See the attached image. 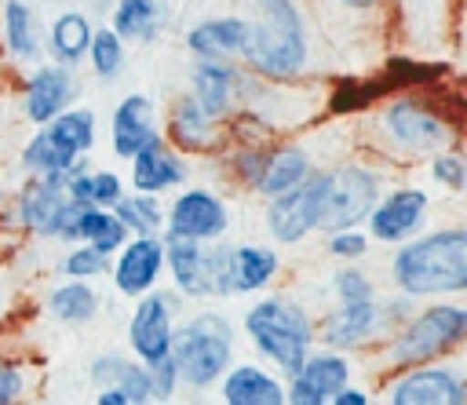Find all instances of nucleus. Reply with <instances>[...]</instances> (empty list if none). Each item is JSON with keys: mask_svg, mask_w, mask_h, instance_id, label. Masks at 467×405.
Instances as JSON below:
<instances>
[{"mask_svg": "<svg viewBox=\"0 0 467 405\" xmlns=\"http://www.w3.org/2000/svg\"><path fill=\"white\" fill-rule=\"evenodd\" d=\"M22 390H26V376H22V369H18L11 358L0 354V405L15 401Z\"/></svg>", "mask_w": 467, "mask_h": 405, "instance_id": "obj_42", "label": "nucleus"}, {"mask_svg": "<svg viewBox=\"0 0 467 405\" xmlns=\"http://www.w3.org/2000/svg\"><path fill=\"white\" fill-rule=\"evenodd\" d=\"M226 230V204L212 190H182L168 208V234L215 241Z\"/></svg>", "mask_w": 467, "mask_h": 405, "instance_id": "obj_15", "label": "nucleus"}, {"mask_svg": "<svg viewBox=\"0 0 467 405\" xmlns=\"http://www.w3.org/2000/svg\"><path fill=\"white\" fill-rule=\"evenodd\" d=\"M55 4H58V0H55Z\"/></svg>", "mask_w": 467, "mask_h": 405, "instance_id": "obj_46", "label": "nucleus"}, {"mask_svg": "<svg viewBox=\"0 0 467 405\" xmlns=\"http://www.w3.org/2000/svg\"><path fill=\"white\" fill-rule=\"evenodd\" d=\"M350 383V365L347 358L332 354V350H321V354H310L303 361V369L292 376V387H288V401L292 405H325L336 398V390H343Z\"/></svg>", "mask_w": 467, "mask_h": 405, "instance_id": "obj_13", "label": "nucleus"}, {"mask_svg": "<svg viewBox=\"0 0 467 405\" xmlns=\"http://www.w3.org/2000/svg\"><path fill=\"white\" fill-rule=\"evenodd\" d=\"M365 248H368V241L354 226L350 230H332V237H328V252L339 255V259H358V255H365Z\"/></svg>", "mask_w": 467, "mask_h": 405, "instance_id": "obj_41", "label": "nucleus"}, {"mask_svg": "<svg viewBox=\"0 0 467 405\" xmlns=\"http://www.w3.org/2000/svg\"><path fill=\"white\" fill-rule=\"evenodd\" d=\"M102 270H109V252H102L88 241L80 248L66 252V259H62V274H69V277H99Z\"/></svg>", "mask_w": 467, "mask_h": 405, "instance_id": "obj_38", "label": "nucleus"}, {"mask_svg": "<svg viewBox=\"0 0 467 405\" xmlns=\"http://www.w3.org/2000/svg\"><path fill=\"white\" fill-rule=\"evenodd\" d=\"M244 332L255 343V350L263 358H270L277 369H285L288 376H296L303 369V361L310 358L314 321L306 317V310L299 303H292L285 296H270V299H259L255 306H248Z\"/></svg>", "mask_w": 467, "mask_h": 405, "instance_id": "obj_3", "label": "nucleus"}, {"mask_svg": "<svg viewBox=\"0 0 467 405\" xmlns=\"http://www.w3.org/2000/svg\"><path fill=\"white\" fill-rule=\"evenodd\" d=\"M157 193H142V190H135L131 197L124 193L113 208H117V215L128 223V230L131 234H157L168 219H164V212H161V204L153 201Z\"/></svg>", "mask_w": 467, "mask_h": 405, "instance_id": "obj_36", "label": "nucleus"}, {"mask_svg": "<svg viewBox=\"0 0 467 405\" xmlns=\"http://www.w3.org/2000/svg\"><path fill=\"white\" fill-rule=\"evenodd\" d=\"M306 175H310L306 150L303 146H277V150H270V157L255 179V190L263 197H277V193H288L292 186H299Z\"/></svg>", "mask_w": 467, "mask_h": 405, "instance_id": "obj_26", "label": "nucleus"}, {"mask_svg": "<svg viewBox=\"0 0 467 405\" xmlns=\"http://www.w3.org/2000/svg\"><path fill=\"white\" fill-rule=\"evenodd\" d=\"M223 398L230 405H281L288 401V390L255 365H237L223 376Z\"/></svg>", "mask_w": 467, "mask_h": 405, "instance_id": "obj_25", "label": "nucleus"}, {"mask_svg": "<svg viewBox=\"0 0 467 405\" xmlns=\"http://www.w3.org/2000/svg\"><path fill=\"white\" fill-rule=\"evenodd\" d=\"M22 164L33 171V175H69V171H77L80 168V153H73L66 142H58L44 124H40V131L29 139V146H26V153H22Z\"/></svg>", "mask_w": 467, "mask_h": 405, "instance_id": "obj_29", "label": "nucleus"}, {"mask_svg": "<svg viewBox=\"0 0 467 405\" xmlns=\"http://www.w3.org/2000/svg\"><path fill=\"white\" fill-rule=\"evenodd\" d=\"M164 263H168L164 241H157V234H135V237L117 252L113 285H117L124 296H146V292H153V285H157Z\"/></svg>", "mask_w": 467, "mask_h": 405, "instance_id": "obj_12", "label": "nucleus"}, {"mask_svg": "<svg viewBox=\"0 0 467 405\" xmlns=\"http://www.w3.org/2000/svg\"><path fill=\"white\" fill-rule=\"evenodd\" d=\"M248 36H252V22L244 18H208L186 33V47L197 58H234V55L244 58Z\"/></svg>", "mask_w": 467, "mask_h": 405, "instance_id": "obj_22", "label": "nucleus"}, {"mask_svg": "<svg viewBox=\"0 0 467 405\" xmlns=\"http://www.w3.org/2000/svg\"><path fill=\"white\" fill-rule=\"evenodd\" d=\"M237 91H241V73L226 58H197L190 73V95L212 117H226L237 102Z\"/></svg>", "mask_w": 467, "mask_h": 405, "instance_id": "obj_19", "label": "nucleus"}, {"mask_svg": "<svg viewBox=\"0 0 467 405\" xmlns=\"http://www.w3.org/2000/svg\"><path fill=\"white\" fill-rule=\"evenodd\" d=\"M113 29L124 40H150L157 33V4L153 0H117Z\"/></svg>", "mask_w": 467, "mask_h": 405, "instance_id": "obj_35", "label": "nucleus"}, {"mask_svg": "<svg viewBox=\"0 0 467 405\" xmlns=\"http://www.w3.org/2000/svg\"><path fill=\"white\" fill-rule=\"evenodd\" d=\"M277 274V255L274 248H259V244H237L230 252V288L237 296L244 292H259L263 285H270Z\"/></svg>", "mask_w": 467, "mask_h": 405, "instance_id": "obj_27", "label": "nucleus"}, {"mask_svg": "<svg viewBox=\"0 0 467 405\" xmlns=\"http://www.w3.org/2000/svg\"><path fill=\"white\" fill-rule=\"evenodd\" d=\"M376 204H379V179H376V171L347 164V168L332 171L321 230H328V234L332 230H350L361 219H368Z\"/></svg>", "mask_w": 467, "mask_h": 405, "instance_id": "obj_9", "label": "nucleus"}, {"mask_svg": "<svg viewBox=\"0 0 467 405\" xmlns=\"http://www.w3.org/2000/svg\"><path fill=\"white\" fill-rule=\"evenodd\" d=\"M168 135L179 150L190 153H208L219 146V117H212L193 95H182L171 106V120H168Z\"/></svg>", "mask_w": 467, "mask_h": 405, "instance_id": "obj_23", "label": "nucleus"}, {"mask_svg": "<svg viewBox=\"0 0 467 405\" xmlns=\"http://www.w3.org/2000/svg\"><path fill=\"white\" fill-rule=\"evenodd\" d=\"M244 62L270 80H288L306 66V33L292 0H259Z\"/></svg>", "mask_w": 467, "mask_h": 405, "instance_id": "obj_2", "label": "nucleus"}, {"mask_svg": "<svg viewBox=\"0 0 467 405\" xmlns=\"http://www.w3.org/2000/svg\"><path fill=\"white\" fill-rule=\"evenodd\" d=\"M109 139H113V153L131 161L135 153H142L157 135L153 124V102L146 95H124L113 109V124H109Z\"/></svg>", "mask_w": 467, "mask_h": 405, "instance_id": "obj_18", "label": "nucleus"}, {"mask_svg": "<svg viewBox=\"0 0 467 405\" xmlns=\"http://www.w3.org/2000/svg\"><path fill=\"white\" fill-rule=\"evenodd\" d=\"M77 95V84H73V73L69 66L55 62V66H36L26 80V91H22V106H26V117L33 124H47L55 120L58 113H66V106L73 102Z\"/></svg>", "mask_w": 467, "mask_h": 405, "instance_id": "obj_14", "label": "nucleus"}, {"mask_svg": "<svg viewBox=\"0 0 467 405\" xmlns=\"http://www.w3.org/2000/svg\"><path fill=\"white\" fill-rule=\"evenodd\" d=\"M47 310H51V317H58L66 325H84L99 314V292L84 277H73L69 285H58L47 296Z\"/></svg>", "mask_w": 467, "mask_h": 405, "instance_id": "obj_31", "label": "nucleus"}, {"mask_svg": "<svg viewBox=\"0 0 467 405\" xmlns=\"http://www.w3.org/2000/svg\"><path fill=\"white\" fill-rule=\"evenodd\" d=\"M69 175L66 171L62 175H36V179L26 182V190L18 193L15 212H18V223L29 234L77 241V223H80V212L88 204L69 193Z\"/></svg>", "mask_w": 467, "mask_h": 405, "instance_id": "obj_6", "label": "nucleus"}, {"mask_svg": "<svg viewBox=\"0 0 467 405\" xmlns=\"http://www.w3.org/2000/svg\"><path fill=\"white\" fill-rule=\"evenodd\" d=\"M423 215H427V193L423 190H394L372 208L368 230L376 241L394 244V241H405L409 234H416Z\"/></svg>", "mask_w": 467, "mask_h": 405, "instance_id": "obj_17", "label": "nucleus"}, {"mask_svg": "<svg viewBox=\"0 0 467 405\" xmlns=\"http://www.w3.org/2000/svg\"><path fill=\"white\" fill-rule=\"evenodd\" d=\"M4 40L7 51L22 62L40 55V33H36V18L22 0H7L4 4Z\"/></svg>", "mask_w": 467, "mask_h": 405, "instance_id": "obj_32", "label": "nucleus"}, {"mask_svg": "<svg viewBox=\"0 0 467 405\" xmlns=\"http://www.w3.org/2000/svg\"><path fill=\"white\" fill-rule=\"evenodd\" d=\"M394 281L405 296L467 292V230H438L394 255Z\"/></svg>", "mask_w": 467, "mask_h": 405, "instance_id": "obj_1", "label": "nucleus"}, {"mask_svg": "<svg viewBox=\"0 0 467 405\" xmlns=\"http://www.w3.org/2000/svg\"><path fill=\"white\" fill-rule=\"evenodd\" d=\"M69 193H73L77 201H84V204L113 208V204L124 197V182H120V175H113V171H84V168H77V171L69 175Z\"/></svg>", "mask_w": 467, "mask_h": 405, "instance_id": "obj_33", "label": "nucleus"}, {"mask_svg": "<svg viewBox=\"0 0 467 405\" xmlns=\"http://www.w3.org/2000/svg\"><path fill=\"white\" fill-rule=\"evenodd\" d=\"M332 288H336L339 303H350V299H372V281H368L361 270H354V266H343V270H336V277H332Z\"/></svg>", "mask_w": 467, "mask_h": 405, "instance_id": "obj_39", "label": "nucleus"}, {"mask_svg": "<svg viewBox=\"0 0 467 405\" xmlns=\"http://www.w3.org/2000/svg\"><path fill=\"white\" fill-rule=\"evenodd\" d=\"M379 321H383V310L376 306V299H350V303H339V310L325 317L321 339L328 347L350 350V347H361L379 328Z\"/></svg>", "mask_w": 467, "mask_h": 405, "instance_id": "obj_21", "label": "nucleus"}, {"mask_svg": "<svg viewBox=\"0 0 467 405\" xmlns=\"http://www.w3.org/2000/svg\"><path fill=\"white\" fill-rule=\"evenodd\" d=\"M383 131L394 139V146L409 153H431L449 142V128L412 99H398L383 109Z\"/></svg>", "mask_w": 467, "mask_h": 405, "instance_id": "obj_11", "label": "nucleus"}, {"mask_svg": "<svg viewBox=\"0 0 467 405\" xmlns=\"http://www.w3.org/2000/svg\"><path fill=\"white\" fill-rule=\"evenodd\" d=\"M95 401H99V405H128L131 398H128L120 387H102V390L95 394Z\"/></svg>", "mask_w": 467, "mask_h": 405, "instance_id": "obj_43", "label": "nucleus"}, {"mask_svg": "<svg viewBox=\"0 0 467 405\" xmlns=\"http://www.w3.org/2000/svg\"><path fill=\"white\" fill-rule=\"evenodd\" d=\"M390 405H452L463 401V383L449 369H427L412 365L405 376H398L387 387Z\"/></svg>", "mask_w": 467, "mask_h": 405, "instance_id": "obj_16", "label": "nucleus"}, {"mask_svg": "<svg viewBox=\"0 0 467 405\" xmlns=\"http://www.w3.org/2000/svg\"><path fill=\"white\" fill-rule=\"evenodd\" d=\"M431 175H434L441 186L460 190V186L467 182V164H463L456 153H438V157H434V164H431Z\"/></svg>", "mask_w": 467, "mask_h": 405, "instance_id": "obj_40", "label": "nucleus"}, {"mask_svg": "<svg viewBox=\"0 0 467 405\" xmlns=\"http://www.w3.org/2000/svg\"><path fill=\"white\" fill-rule=\"evenodd\" d=\"M332 401H336V405H368V394H365V390H350V387H343V390H336Z\"/></svg>", "mask_w": 467, "mask_h": 405, "instance_id": "obj_44", "label": "nucleus"}, {"mask_svg": "<svg viewBox=\"0 0 467 405\" xmlns=\"http://www.w3.org/2000/svg\"><path fill=\"white\" fill-rule=\"evenodd\" d=\"M460 339H467V306L438 303V306H427L423 314H416L409 325H401V332L387 347V361L394 369L427 365L431 358L445 354Z\"/></svg>", "mask_w": 467, "mask_h": 405, "instance_id": "obj_5", "label": "nucleus"}, {"mask_svg": "<svg viewBox=\"0 0 467 405\" xmlns=\"http://www.w3.org/2000/svg\"><path fill=\"white\" fill-rule=\"evenodd\" d=\"M77 241H88V244H95L102 252H120L131 241V230L117 215V208L106 212L102 204H88L80 212V223H77Z\"/></svg>", "mask_w": 467, "mask_h": 405, "instance_id": "obj_30", "label": "nucleus"}, {"mask_svg": "<svg viewBox=\"0 0 467 405\" xmlns=\"http://www.w3.org/2000/svg\"><path fill=\"white\" fill-rule=\"evenodd\" d=\"M343 4H347V7H361V11H365V7H372L376 0H343Z\"/></svg>", "mask_w": 467, "mask_h": 405, "instance_id": "obj_45", "label": "nucleus"}, {"mask_svg": "<svg viewBox=\"0 0 467 405\" xmlns=\"http://www.w3.org/2000/svg\"><path fill=\"white\" fill-rule=\"evenodd\" d=\"M88 62H91L95 77H102V80L117 77L120 66H124V36L113 26L109 29H95V40L88 47Z\"/></svg>", "mask_w": 467, "mask_h": 405, "instance_id": "obj_37", "label": "nucleus"}, {"mask_svg": "<svg viewBox=\"0 0 467 405\" xmlns=\"http://www.w3.org/2000/svg\"><path fill=\"white\" fill-rule=\"evenodd\" d=\"M88 376H91L95 387H120L131 398V405H146V401L157 398L153 372H150V365L142 358L139 361H128L120 354H102V358L91 361Z\"/></svg>", "mask_w": 467, "mask_h": 405, "instance_id": "obj_20", "label": "nucleus"}, {"mask_svg": "<svg viewBox=\"0 0 467 405\" xmlns=\"http://www.w3.org/2000/svg\"><path fill=\"white\" fill-rule=\"evenodd\" d=\"M179 306L175 296L164 292H146L139 299V306L131 310L128 321V343L135 350V358H142L150 369L171 358V343H175V325H171V310Z\"/></svg>", "mask_w": 467, "mask_h": 405, "instance_id": "obj_10", "label": "nucleus"}, {"mask_svg": "<svg viewBox=\"0 0 467 405\" xmlns=\"http://www.w3.org/2000/svg\"><path fill=\"white\" fill-rule=\"evenodd\" d=\"M182 179H186V164L164 139H153L142 153L131 157V186L142 193H164Z\"/></svg>", "mask_w": 467, "mask_h": 405, "instance_id": "obj_24", "label": "nucleus"}, {"mask_svg": "<svg viewBox=\"0 0 467 405\" xmlns=\"http://www.w3.org/2000/svg\"><path fill=\"white\" fill-rule=\"evenodd\" d=\"M168 270L186 296H234L230 288V252L234 244L201 241V237H164Z\"/></svg>", "mask_w": 467, "mask_h": 405, "instance_id": "obj_7", "label": "nucleus"}, {"mask_svg": "<svg viewBox=\"0 0 467 405\" xmlns=\"http://www.w3.org/2000/svg\"><path fill=\"white\" fill-rule=\"evenodd\" d=\"M91 40H95V29H91L88 15H80V11H62L47 33V47H51L55 62H62V66H77L88 55Z\"/></svg>", "mask_w": 467, "mask_h": 405, "instance_id": "obj_28", "label": "nucleus"}, {"mask_svg": "<svg viewBox=\"0 0 467 405\" xmlns=\"http://www.w3.org/2000/svg\"><path fill=\"white\" fill-rule=\"evenodd\" d=\"M171 358L179 365V379L193 390L212 387L230 358H234V328L223 314L215 310H201L193 314L186 325L175 328V343H171Z\"/></svg>", "mask_w": 467, "mask_h": 405, "instance_id": "obj_4", "label": "nucleus"}, {"mask_svg": "<svg viewBox=\"0 0 467 405\" xmlns=\"http://www.w3.org/2000/svg\"><path fill=\"white\" fill-rule=\"evenodd\" d=\"M328 182H332V171H310V175H306L299 186H292L288 193L270 197V204H266V230L274 234V241L296 244V241H303L310 230L321 226Z\"/></svg>", "mask_w": 467, "mask_h": 405, "instance_id": "obj_8", "label": "nucleus"}, {"mask_svg": "<svg viewBox=\"0 0 467 405\" xmlns=\"http://www.w3.org/2000/svg\"><path fill=\"white\" fill-rule=\"evenodd\" d=\"M58 142H66L73 153H88L91 146H95V113L91 109H66V113H58L55 120H47L44 124Z\"/></svg>", "mask_w": 467, "mask_h": 405, "instance_id": "obj_34", "label": "nucleus"}]
</instances>
